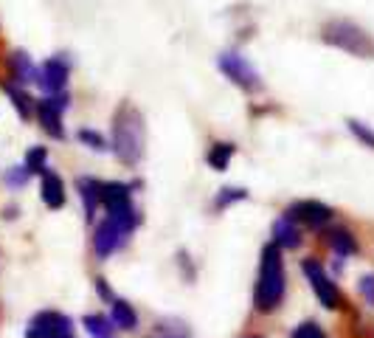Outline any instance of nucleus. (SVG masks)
<instances>
[{"label": "nucleus", "mask_w": 374, "mask_h": 338, "mask_svg": "<svg viewBox=\"0 0 374 338\" xmlns=\"http://www.w3.org/2000/svg\"><path fill=\"white\" fill-rule=\"evenodd\" d=\"M12 68L17 71L20 82H29L31 77H37V71L31 68V62H29V56H26V54H15V59H12Z\"/></svg>", "instance_id": "nucleus-18"}, {"label": "nucleus", "mask_w": 374, "mask_h": 338, "mask_svg": "<svg viewBox=\"0 0 374 338\" xmlns=\"http://www.w3.org/2000/svg\"><path fill=\"white\" fill-rule=\"evenodd\" d=\"M62 107H65V96L62 99H45V102L37 105V116H40L42 127L51 135H56V139L65 135V130H62Z\"/></svg>", "instance_id": "nucleus-10"}, {"label": "nucleus", "mask_w": 374, "mask_h": 338, "mask_svg": "<svg viewBox=\"0 0 374 338\" xmlns=\"http://www.w3.org/2000/svg\"><path fill=\"white\" fill-rule=\"evenodd\" d=\"M42 200H45V206H51V209H59L65 203V186H62L59 175H54L48 169L42 172Z\"/></svg>", "instance_id": "nucleus-12"}, {"label": "nucleus", "mask_w": 374, "mask_h": 338, "mask_svg": "<svg viewBox=\"0 0 374 338\" xmlns=\"http://www.w3.org/2000/svg\"><path fill=\"white\" fill-rule=\"evenodd\" d=\"M85 327H88V332H93L96 338H107V332H110V318H104V316H88V318H85Z\"/></svg>", "instance_id": "nucleus-19"}, {"label": "nucleus", "mask_w": 374, "mask_h": 338, "mask_svg": "<svg viewBox=\"0 0 374 338\" xmlns=\"http://www.w3.org/2000/svg\"><path fill=\"white\" fill-rule=\"evenodd\" d=\"M324 40L352 56H371L374 54V40L354 23L349 20H335L324 29Z\"/></svg>", "instance_id": "nucleus-3"}, {"label": "nucleus", "mask_w": 374, "mask_h": 338, "mask_svg": "<svg viewBox=\"0 0 374 338\" xmlns=\"http://www.w3.org/2000/svg\"><path fill=\"white\" fill-rule=\"evenodd\" d=\"M273 237H276L273 245H279V248H298V245H302V231H298V226H295L290 217L276 220Z\"/></svg>", "instance_id": "nucleus-11"}, {"label": "nucleus", "mask_w": 374, "mask_h": 338, "mask_svg": "<svg viewBox=\"0 0 374 338\" xmlns=\"http://www.w3.org/2000/svg\"><path fill=\"white\" fill-rule=\"evenodd\" d=\"M59 335H70V321L59 313H40L31 318L26 338H59Z\"/></svg>", "instance_id": "nucleus-7"}, {"label": "nucleus", "mask_w": 374, "mask_h": 338, "mask_svg": "<svg viewBox=\"0 0 374 338\" xmlns=\"http://www.w3.org/2000/svg\"><path fill=\"white\" fill-rule=\"evenodd\" d=\"M102 203L107 206V212L130 206V186H124V183H102Z\"/></svg>", "instance_id": "nucleus-13"}, {"label": "nucleus", "mask_w": 374, "mask_h": 338, "mask_svg": "<svg viewBox=\"0 0 374 338\" xmlns=\"http://www.w3.org/2000/svg\"><path fill=\"white\" fill-rule=\"evenodd\" d=\"M59 338H73V335H59Z\"/></svg>", "instance_id": "nucleus-27"}, {"label": "nucleus", "mask_w": 374, "mask_h": 338, "mask_svg": "<svg viewBox=\"0 0 374 338\" xmlns=\"http://www.w3.org/2000/svg\"><path fill=\"white\" fill-rule=\"evenodd\" d=\"M302 270L307 274V279L313 282V291L318 293V299H321L324 307H329V310L341 307V293H338L335 282L327 277V270L321 268L318 259H304V262H302Z\"/></svg>", "instance_id": "nucleus-4"}, {"label": "nucleus", "mask_w": 374, "mask_h": 338, "mask_svg": "<svg viewBox=\"0 0 374 338\" xmlns=\"http://www.w3.org/2000/svg\"><path fill=\"white\" fill-rule=\"evenodd\" d=\"M284 296V268H281V254H279V245H265L262 248V262H259V282H256V291H254V302H256V310L262 313H270L279 307Z\"/></svg>", "instance_id": "nucleus-1"}, {"label": "nucleus", "mask_w": 374, "mask_h": 338, "mask_svg": "<svg viewBox=\"0 0 374 338\" xmlns=\"http://www.w3.org/2000/svg\"><path fill=\"white\" fill-rule=\"evenodd\" d=\"M329 245H332L341 256H346V254H354V251H357V243H354V237H352L346 229L332 231V234H329Z\"/></svg>", "instance_id": "nucleus-16"}, {"label": "nucleus", "mask_w": 374, "mask_h": 338, "mask_svg": "<svg viewBox=\"0 0 374 338\" xmlns=\"http://www.w3.org/2000/svg\"><path fill=\"white\" fill-rule=\"evenodd\" d=\"M287 217L293 223H304L307 229H321V226H327L332 220V209H327L324 203H318V200H298V203L290 206Z\"/></svg>", "instance_id": "nucleus-5"}, {"label": "nucleus", "mask_w": 374, "mask_h": 338, "mask_svg": "<svg viewBox=\"0 0 374 338\" xmlns=\"http://www.w3.org/2000/svg\"><path fill=\"white\" fill-rule=\"evenodd\" d=\"M113 150L124 164H138L143 155V118L135 107H121L113 124Z\"/></svg>", "instance_id": "nucleus-2"}, {"label": "nucleus", "mask_w": 374, "mask_h": 338, "mask_svg": "<svg viewBox=\"0 0 374 338\" xmlns=\"http://www.w3.org/2000/svg\"><path fill=\"white\" fill-rule=\"evenodd\" d=\"M113 321H116L121 330H135V327H138L135 310H132L127 302H121V299H113Z\"/></svg>", "instance_id": "nucleus-15"}, {"label": "nucleus", "mask_w": 374, "mask_h": 338, "mask_svg": "<svg viewBox=\"0 0 374 338\" xmlns=\"http://www.w3.org/2000/svg\"><path fill=\"white\" fill-rule=\"evenodd\" d=\"M242 197H245L242 189H222V194L217 197V206H228L231 200H242Z\"/></svg>", "instance_id": "nucleus-24"}, {"label": "nucleus", "mask_w": 374, "mask_h": 338, "mask_svg": "<svg viewBox=\"0 0 374 338\" xmlns=\"http://www.w3.org/2000/svg\"><path fill=\"white\" fill-rule=\"evenodd\" d=\"M26 172H45V150L42 147H34L26 155Z\"/></svg>", "instance_id": "nucleus-20"}, {"label": "nucleus", "mask_w": 374, "mask_h": 338, "mask_svg": "<svg viewBox=\"0 0 374 338\" xmlns=\"http://www.w3.org/2000/svg\"><path fill=\"white\" fill-rule=\"evenodd\" d=\"M9 93H12V99H15L17 110H20V116L29 118V116H31V99H29L26 93H20V91H12V88H9Z\"/></svg>", "instance_id": "nucleus-23"}, {"label": "nucleus", "mask_w": 374, "mask_h": 338, "mask_svg": "<svg viewBox=\"0 0 374 338\" xmlns=\"http://www.w3.org/2000/svg\"><path fill=\"white\" fill-rule=\"evenodd\" d=\"M360 293L368 305H374V277H363L360 279Z\"/></svg>", "instance_id": "nucleus-26"}, {"label": "nucleus", "mask_w": 374, "mask_h": 338, "mask_svg": "<svg viewBox=\"0 0 374 338\" xmlns=\"http://www.w3.org/2000/svg\"><path fill=\"white\" fill-rule=\"evenodd\" d=\"M79 139L88 141L93 150H104V139H102V135H96V132H91V130H79Z\"/></svg>", "instance_id": "nucleus-25"}, {"label": "nucleus", "mask_w": 374, "mask_h": 338, "mask_svg": "<svg viewBox=\"0 0 374 338\" xmlns=\"http://www.w3.org/2000/svg\"><path fill=\"white\" fill-rule=\"evenodd\" d=\"M219 68H222V71L228 74V79L237 82L240 88H248V91L259 88V74L248 65L245 56H240V54H222V56H219Z\"/></svg>", "instance_id": "nucleus-6"}, {"label": "nucleus", "mask_w": 374, "mask_h": 338, "mask_svg": "<svg viewBox=\"0 0 374 338\" xmlns=\"http://www.w3.org/2000/svg\"><path fill=\"white\" fill-rule=\"evenodd\" d=\"M124 237H127V234L107 217V220L96 229V237H93V251H96V256H99V259L110 256V254L124 243Z\"/></svg>", "instance_id": "nucleus-8"}, {"label": "nucleus", "mask_w": 374, "mask_h": 338, "mask_svg": "<svg viewBox=\"0 0 374 338\" xmlns=\"http://www.w3.org/2000/svg\"><path fill=\"white\" fill-rule=\"evenodd\" d=\"M293 338H327V335H324V330L315 321H304L302 327H295Z\"/></svg>", "instance_id": "nucleus-21"}, {"label": "nucleus", "mask_w": 374, "mask_h": 338, "mask_svg": "<svg viewBox=\"0 0 374 338\" xmlns=\"http://www.w3.org/2000/svg\"><path fill=\"white\" fill-rule=\"evenodd\" d=\"M79 194H82V200H85L88 217H93L96 206L102 203V183H96V180H91V178H82V180H79Z\"/></svg>", "instance_id": "nucleus-14"}, {"label": "nucleus", "mask_w": 374, "mask_h": 338, "mask_svg": "<svg viewBox=\"0 0 374 338\" xmlns=\"http://www.w3.org/2000/svg\"><path fill=\"white\" fill-rule=\"evenodd\" d=\"M349 130L357 135L360 141H366L368 147H374V130H368L366 124H360V121H354V118H349Z\"/></svg>", "instance_id": "nucleus-22"}, {"label": "nucleus", "mask_w": 374, "mask_h": 338, "mask_svg": "<svg viewBox=\"0 0 374 338\" xmlns=\"http://www.w3.org/2000/svg\"><path fill=\"white\" fill-rule=\"evenodd\" d=\"M37 82H40L45 91H51V93L62 91L65 82H68V62H65V59H48V62L40 68Z\"/></svg>", "instance_id": "nucleus-9"}, {"label": "nucleus", "mask_w": 374, "mask_h": 338, "mask_svg": "<svg viewBox=\"0 0 374 338\" xmlns=\"http://www.w3.org/2000/svg\"><path fill=\"white\" fill-rule=\"evenodd\" d=\"M231 155H234V144H214V150L208 153V164L214 169H226Z\"/></svg>", "instance_id": "nucleus-17"}]
</instances>
